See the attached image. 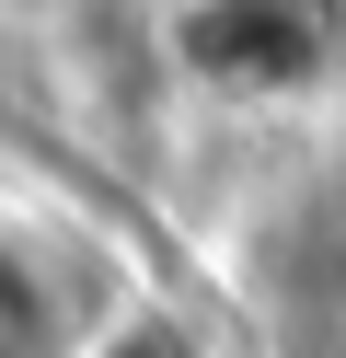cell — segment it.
Segmentation results:
<instances>
[{
  "label": "cell",
  "instance_id": "cell-2",
  "mask_svg": "<svg viewBox=\"0 0 346 358\" xmlns=\"http://www.w3.org/2000/svg\"><path fill=\"white\" fill-rule=\"evenodd\" d=\"M81 335H92V324H81V301H69L58 255L0 220V358H69Z\"/></svg>",
  "mask_w": 346,
  "mask_h": 358
},
{
  "label": "cell",
  "instance_id": "cell-1",
  "mask_svg": "<svg viewBox=\"0 0 346 358\" xmlns=\"http://www.w3.org/2000/svg\"><path fill=\"white\" fill-rule=\"evenodd\" d=\"M161 58L208 104H323L346 93V0H173Z\"/></svg>",
  "mask_w": 346,
  "mask_h": 358
},
{
  "label": "cell",
  "instance_id": "cell-3",
  "mask_svg": "<svg viewBox=\"0 0 346 358\" xmlns=\"http://www.w3.org/2000/svg\"><path fill=\"white\" fill-rule=\"evenodd\" d=\"M69 358H196V335H185L173 312H127V324H92Z\"/></svg>",
  "mask_w": 346,
  "mask_h": 358
}]
</instances>
